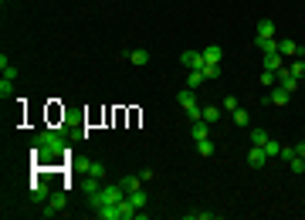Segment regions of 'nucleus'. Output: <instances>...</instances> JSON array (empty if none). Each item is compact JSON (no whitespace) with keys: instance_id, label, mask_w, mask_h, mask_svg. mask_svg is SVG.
<instances>
[{"instance_id":"1","label":"nucleus","mask_w":305,"mask_h":220,"mask_svg":"<svg viewBox=\"0 0 305 220\" xmlns=\"http://www.w3.org/2000/svg\"><path fill=\"white\" fill-rule=\"evenodd\" d=\"M119 200H126V190L115 183V186H102L95 197H88V207L98 210V207H105V203H119Z\"/></svg>"},{"instance_id":"2","label":"nucleus","mask_w":305,"mask_h":220,"mask_svg":"<svg viewBox=\"0 0 305 220\" xmlns=\"http://www.w3.org/2000/svg\"><path fill=\"white\" fill-rule=\"evenodd\" d=\"M61 152H65L61 136H55V132H44V136H41V159H51V156H61Z\"/></svg>"},{"instance_id":"3","label":"nucleus","mask_w":305,"mask_h":220,"mask_svg":"<svg viewBox=\"0 0 305 220\" xmlns=\"http://www.w3.org/2000/svg\"><path fill=\"white\" fill-rule=\"evenodd\" d=\"M68 207V197L61 193V190H51V197H48V203L41 207V217H55V214H61Z\"/></svg>"},{"instance_id":"4","label":"nucleus","mask_w":305,"mask_h":220,"mask_svg":"<svg viewBox=\"0 0 305 220\" xmlns=\"http://www.w3.org/2000/svg\"><path fill=\"white\" fill-rule=\"evenodd\" d=\"M180 61H183L190 72H204V65H207L204 51H183V55H180Z\"/></svg>"},{"instance_id":"5","label":"nucleus","mask_w":305,"mask_h":220,"mask_svg":"<svg viewBox=\"0 0 305 220\" xmlns=\"http://www.w3.org/2000/svg\"><path fill=\"white\" fill-rule=\"evenodd\" d=\"M275 81H278L285 92H295V88H299V78L292 74V68H278V72H275Z\"/></svg>"},{"instance_id":"6","label":"nucleus","mask_w":305,"mask_h":220,"mask_svg":"<svg viewBox=\"0 0 305 220\" xmlns=\"http://www.w3.org/2000/svg\"><path fill=\"white\" fill-rule=\"evenodd\" d=\"M248 163H251V169H261V166L268 163L265 146H251V149H248Z\"/></svg>"},{"instance_id":"7","label":"nucleus","mask_w":305,"mask_h":220,"mask_svg":"<svg viewBox=\"0 0 305 220\" xmlns=\"http://www.w3.org/2000/svg\"><path fill=\"white\" fill-rule=\"evenodd\" d=\"M254 48H258L261 55H275V51H278V41H275V37H254Z\"/></svg>"},{"instance_id":"8","label":"nucleus","mask_w":305,"mask_h":220,"mask_svg":"<svg viewBox=\"0 0 305 220\" xmlns=\"http://www.w3.org/2000/svg\"><path fill=\"white\" fill-rule=\"evenodd\" d=\"M190 136L200 143V139H210V122H204V119H197L193 122V129H190Z\"/></svg>"},{"instance_id":"9","label":"nucleus","mask_w":305,"mask_h":220,"mask_svg":"<svg viewBox=\"0 0 305 220\" xmlns=\"http://www.w3.org/2000/svg\"><path fill=\"white\" fill-rule=\"evenodd\" d=\"M278 55H305V51L292 41V37H285V41H278Z\"/></svg>"},{"instance_id":"10","label":"nucleus","mask_w":305,"mask_h":220,"mask_svg":"<svg viewBox=\"0 0 305 220\" xmlns=\"http://www.w3.org/2000/svg\"><path fill=\"white\" fill-rule=\"evenodd\" d=\"M268 98H271V105H278V109H282V105H288V98H292V92H285V88L278 85V88H275V92L268 95Z\"/></svg>"},{"instance_id":"11","label":"nucleus","mask_w":305,"mask_h":220,"mask_svg":"<svg viewBox=\"0 0 305 220\" xmlns=\"http://www.w3.org/2000/svg\"><path fill=\"white\" fill-rule=\"evenodd\" d=\"M254 37H275V20H258Z\"/></svg>"},{"instance_id":"12","label":"nucleus","mask_w":305,"mask_h":220,"mask_svg":"<svg viewBox=\"0 0 305 220\" xmlns=\"http://www.w3.org/2000/svg\"><path fill=\"white\" fill-rule=\"evenodd\" d=\"M48 197H51V190L44 183H34V190H31V200L34 203H48Z\"/></svg>"},{"instance_id":"13","label":"nucleus","mask_w":305,"mask_h":220,"mask_svg":"<svg viewBox=\"0 0 305 220\" xmlns=\"http://www.w3.org/2000/svg\"><path fill=\"white\" fill-rule=\"evenodd\" d=\"M129 61H133V65H139V68H143V65H150V51H143V48H136V51H129Z\"/></svg>"},{"instance_id":"14","label":"nucleus","mask_w":305,"mask_h":220,"mask_svg":"<svg viewBox=\"0 0 305 220\" xmlns=\"http://www.w3.org/2000/svg\"><path fill=\"white\" fill-rule=\"evenodd\" d=\"M98 190H102V186H98L95 176H85V183H81V193H85V197H95Z\"/></svg>"},{"instance_id":"15","label":"nucleus","mask_w":305,"mask_h":220,"mask_svg":"<svg viewBox=\"0 0 305 220\" xmlns=\"http://www.w3.org/2000/svg\"><path fill=\"white\" fill-rule=\"evenodd\" d=\"M204 58H207L210 65H221V58H224V51H221L217 44H210V48H204Z\"/></svg>"},{"instance_id":"16","label":"nucleus","mask_w":305,"mask_h":220,"mask_svg":"<svg viewBox=\"0 0 305 220\" xmlns=\"http://www.w3.org/2000/svg\"><path fill=\"white\" fill-rule=\"evenodd\" d=\"M278 68H285L282 65V55L275 51V55H265V72H278Z\"/></svg>"},{"instance_id":"17","label":"nucleus","mask_w":305,"mask_h":220,"mask_svg":"<svg viewBox=\"0 0 305 220\" xmlns=\"http://www.w3.org/2000/svg\"><path fill=\"white\" fill-rule=\"evenodd\" d=\"M119 186H122L126 193H133V190H139V186H143V180H139V176H122V180H119Z\"/></svg>"},{"instance_id":"18","label":"nucleus","mask_w":305,"mask_h":220,"mask_svg":"<svg viewBox=\"0 0 305 220\" xmlns=\"http://www.w3.org/2000/svg\"><path fill=\"white\" fill-rule=\"evenodd\" d=\"M126 197H129L139 210H146V200H150V197H146V190H133V193H126Z\"/></svg>"},{"instance_id":"19","label":"nucleus","mask_w":305,"mask_h":220,"mask_svg":"<svg viewBox=\"0 0 305 220\" xmlns=\"http://www.w3.org/2000/svg\"><path fill=\"white\" fill-rule=\"evenodd\" d=\"M176 102H180L183 109H190V105H197V98H193V88H183V92L176 95Z\"/></svg>"},{"instance_id":"20","label":"nucleus","mask_w":305,"mask_h":220,"mask_svg":"<svg viewBox=\"0 0 305 220\" xmlns=\"http://www.w3.org/2000/svg\"><path fill=\"white\" fill-rule=\"evenodd\" d=\"M268 139H271V136H268L265 129H251V146H265Z\"/></svg>"},{"instance_id":"21","label":"nucleus","mask_w":305,"mask_h":220,"mask_svg":"<svg viewBox=\"0 0 305 220\" xmlns=\"http://www.w3.org/2000/svg\"><path fill=\"white\" fill-rule=\"evenodd\" d=\"M200 85H204V72H190V74H187V88H193V92H197Z\"/></svg>"},{"instance_id":"22","label":"nucleus","mask_w":305,"mask_h":220,"mask_svg":"<svg viewBox=\"0 0 305 220\" xmlns=\"http://www.w3.org/2000/svg\"><path fill=\"white\" fill-rule=\"evenodd\" d=\"M85 176H95V180H102V176H105V166H102V163H88V166H85Z\"/></svg>"},{"instance_id":"23","label":"nucleus","mask_w":305,"mask_h":220,"mask_svg":"<svg viewBox=\"0 0 305 220\" xmlns=\"http://www.w3.org/2000/svg\"><path fill=\"white\" fill-rule=\"evenodd\" d=\"M217 119H221V109H217V105H204V122H210V126H214Z\"/></svg>"},{"instance_id":"24","label":"nucleus","mask_w":305,"mask_h":220,"mask_svg":"<svg viewBox=\"0 0 305 220\" xmlns=\"http://www.w3.org/2000/svg\"><path fill=\"white\" fill-rule=\"evenodd\" d=\"M197 152H200L204 159H207V156H214V143H210V139H200V143H197Z\"/></svg>"},{"instance_id":"25","label":"nucleus","mask_w":305,"mask_h":220,"mask_svg":"<svg viewBox=\"0 0 305 220\" xmlns=\"http://www.w3.org/2000/svg\"><path fill=\"white\" fill-rule=\"evenodd\" d=\"M265 152H268V159H275V156L282 152V146H278L275 139H268V143H265Z\"/></svg>"},{"instance_id":"26","label":"nucleus","mask_w":305,"mask_h":220,"mask_svg":"<svg viewBox=\"0 0 305 220\" xmlns=\"http://www.w3.org/2000/svg\"><path fill=\"white\" fill-rule=\"evenodd\" d=\"M292 74H295L299 81H302V78H305V58H299V61L292 65Z\"/></svg>"},{"instance_id":"27","label":"nucleus","mask_w":305,"mask_h":220,"mask_svg":"<svg viewBox=\"0 0 305 220\" xmlns=\"http://www.w3.org/2000/svg\"><path fill=\"white\" fill-rule=\"evenodd\" d=\"M230 115H234V122H237V126H248V122H251V119H248V112H244V109H234Z\"/></svg>"},{"instance_id":"28","label":"nucleus","mask_w":305,"mask_h":220,"mask_svg":"<svg viewBox=\"0 0 305 220\" xmlns=\"http://www.w3.org/2000/svg\"><path fill=\"white\" fill-rule=\"evenodd\" d=\"M288 166H292V173H305V159H302V156H295V159H288Z\"/></svg>"},{"instance_id":"29","label":"nucleus","mask_w":305,"mask_h":220,"mask_svg":"<svg viewBox=\"0 0 305 220\" xmlns=\"http://www.w3.org/2000/svg\"><path fill=\"white\" fill-rule=\"evenodd\" d=\"M217 74H221V65H204V78H217Z\"/></svg>"},{"instance_id":"30","label":"nucleus","mask_w":305,"mask_h":220,"mask_svg":"<svg viewBox=\"0 0 305 220\" xmlns=\"http://www.w3.org/2000/svg\"><path fill=\"white\" fill-rule=\"evenodd\" d=\"M183 112H187V119H190V122L204 119V109H197V105H190V109H183Z\"/></svg>"},{"instance_id":"31","label":"nucleus","mask_w":305,"mask_h":220,"mask_svg":"<svg viewBox=\"0 0 305 220\" xmlns=\"http://www.w3.org/2000/svg\"><path fill=\"white\" fill-rule=\"evenodd\" d=\"M0 95H3V98H10V95H14V81H7V78H3V81H0Z\"/></svg>"},{"instance_id":"32","label":"nucleus","mask_w":305,"mask_h":220,"mask_svg":"<svg viewBox=\"0 0 305 220\" xmlns=\"http://www.w3.org/2000/svg\"><path fill=\"white\" fill-rule=\"evenodd\" d=\"M278 156H282V159H295V156H299V152H295V146H282V152H278Z\"/></svg>"},{"instance_id":"33","label":"nucleus","mask_w":305,"mask_h":220,"mask_svg":"<svg viewBox=\"0 0 305 220\" xmlns=\"http://www.w3.org/2000/svg\"><path fill=\"white\" fill-rule=\"evenodd\" d=\"M224 109H228V112L237 109V98H234V95H228V98H224Z\"/></svg>"},{"instance_id":"34","label":"nucleus","mask_w":305,"mask_h":220,"mask_svg":"<svg viewBox=\"0 0 305 220\" xmlns=\"http://www.w3.org/2000/svg\"><path fill=\"white\" fill-rule=\"evenodd\" d=\"M261 81H265V85H275V72H261Z\"/></svg>"},{"instance_id":"35","label":"nucleus","mask_w":305,"mask_h":220,"mask_svg":"<svg viewBox=\"0 0 305 220\" xmlns=\"http://www.w3.org/2000/svg\"><path fill=\"white\" fill-rule=\"evenodd\" d=\"M295 152H299V156L305 159V143H299V146H295Z\"/></svg>"}]
</instances>
